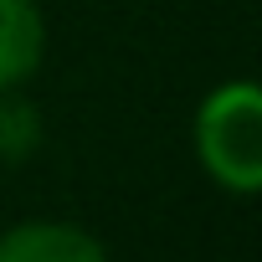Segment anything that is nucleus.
Instances as JSON below:
<instances>
[{"instance_id":"obj_1","label":"nucleus","mask_w":262,"mask_h":262,"mask_svg":"<svg viewBox=\"0 0 262 262\" xmlns=\"http://www.w3.org/2000/svg\"><path fill=\"white\" fill-rule=\"evenodd\" d=\"M195 160L201 170L231 190V195H257L262 190V93L247 77H231L211 88L195 108Z\"/></svg>"},{"instance_id":"obj_2","label":"nucleus","mask_w":262,"mask_h":262,"mask_svg":"<svg viewBox=\"0 0 262 262\" xmlns=\"http://www.w3.org/2000/svg\"><path fill=\"white\" fill-rule=\"evenodd\" d=\"M0 262H113V257L88 226L31 216L0 231Z\"/></svg>"},{"instance_id":"obj_3","label":"nucleus","mask_w":262,"mask_h":262,"mask_svg":"<svg viewBox=\"0 0 262 262\" xmlns=\"http://www.w3.org/2000/svg\"><path fill=\"white\" fill-rule=\"evenodd\" d=\"M47 62V16L36 0H0V93L26 88Z\"/></svg>"},{"instance_id":"obj_4","label":"nucleus","mask_w":262,"mask_h":262,"mask_svg":"<svg viewBox=\"0 0 262 262\" xmlns=\"http://www.w3.org/2000/svg\"><path fill=\"white\" fill-rule=\"evenodd\" d=\"M41 149V113L21 88L0 93V165H21Z\"/></svg>"}]
</instances>
